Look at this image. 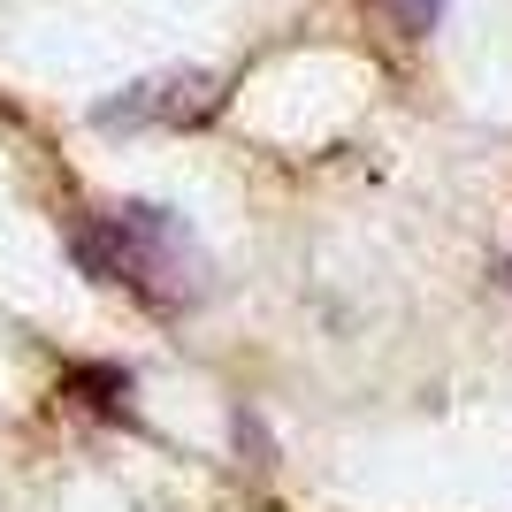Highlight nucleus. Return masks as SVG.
I'll return each mask as SVG.
<instances>
[{
	"label": "nucleus",
	"instance_id": "nucleus-4",
	"mask_svg": "<svg viewBox=\"0 0 512 512\" xmlns=\"http://www.w3.org/2000/svg\"><path fill=\"white\" fill-rule=\"evenodd\" d=\"M383 8L398 16V31H406V39H428V31L444 23V0H383Z\"/></svg>",
	"mask_w": 512,
	"mask_h": 512
},
{
	"label": "nucleus",
	"instance_id": "nucleus-1",
	"mask_svg": "<svg viewBox=\"0 0 512 512\" xmlns=\"http://www.w3.org/2000/svg\"><path fill=\"white\" fill-rule=\"evenodd\" d=\"M69 260H77L92 283H123V291H138V299H153V306L192 299V283H199L192 230H184L169 207L77 214V222H69Z\"/></svg>",
	"mask_w": 512,
	"mask_h": 512
},
{
	"label": "nucleus",
	"instance_id": "nucleus-5",
	"mask_svg": "<svg viewBox=\"0 0 512 512\" xmlns=\"http://www.w3.org/2000/svg\"><path fill=\"white\" fill-rule=\"evenodd\" d=\"M505 283H512V260H505Z\"/></svg>",
	"mask_w": 512,
	"mask_h": 512
},
{
	"label": "nucleus",
	"instance_id": "nucleus-3",
	"mask_svg": "<svg viewBox=\"0 0 512 512\" xmlns=\"http://www.w3.org/2000/svg\"><path fill=\"white\" fill-rule=\"evenodd\" d=\"M69 398H85L92 413H107V421H123V398H130V375L123 367H77V375H69Z\"/></svg>",
	"mask_w": 512,
	"mask_h": 512
},
{
	"label": "nucleus",
	"instance_id": "nucleus-2",
	"mask_svg": "<svg viewBox=\"0 0 512 512\" xmlns=\"http://www.w3.org/2000/svg\"><path fill=\"white\" fill-rule=\"evenodd\" d=\"M214 115V77L207 69H161V77H138L115 100H100L92 123L100 130H153V123H199Z\"/></svg>",
	"mask_w": 512,
	"mask_h": 512
}]
</instances>
